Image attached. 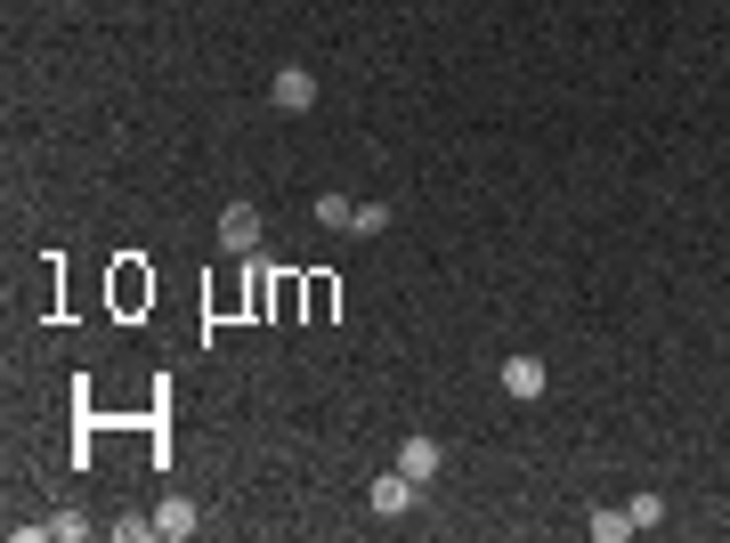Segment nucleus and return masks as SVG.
<instances>
[{"label":"nucleus","instance_id":"f257e3e1","mask_svg":"<svg viewBox=\"0 0 730 543\" xmlns=\"http://www.w3.org/2000/svg\"><path fill=\"white\" fill-rule=\"evenodd\" d=\"M260 203H227V212H220V252H244V260H252L260 252Z\"/></svg>","mask_w":730,"mask_h":543},{"label":"nucleus","instance_id":"f03ea898","mask_svg":"<svg viewBox=\"0 0 730 543\" xmlns=\"http://www.w3.org/2000/svg\"><path fill=\"white\" fill-rule=\"evenodd\" d=\"M268 98H277V114H308V106H317V73H308V66H277Z\"/></svg>","mask_w":730,"mask_h":543},{"label":"nucleus","instance_id":"7ed1b4c3","mask_svg":"<svg viewBox=\"0 0 730 543\" xmlns=\"http://www.w3.org/2000/svg\"><path fill=\"white\" fill-rule=\"evenodd\" d=\"M382 519H406L414 504H423V478H406V471H390V478H373V495H366Z\"/></svg>","mask_w":730,"mask_h":543},{"label":"nucleus","instance_id":"20e7f679","mask_svg":"<svg viewBox=\"0 0 730 543\" xmlns=\"http://www.w3.org/2000/svg\"><path fill=\"white\" fill-rule=\"evenodd\" d=\"M504 398H544V358H504Z\"/></svg>","mask_w":730,"mask_h":543},{"label":"nucleus","instance_id":"39448f33","mask_svg":"<svg viewBox=\"0 0 730 543\" xmlns=\"http://www.w3.org/2000/svg\"><path fill=\"white\" fill-rule=\"evenodd\" d=\"M146 301H155V276H146L138 260H122V268H114V308L131 317V308H146Z\"/></svg>","mask_w":730,"mask_h":543},{"label":"nucleus","instance_id":"423d86ee","mask_svg":"<svg viewBox=\"0 0 730 543\" xmlns=\"http://www.w3.org/2000/svg\"><path fill=\"white\" fill-rule=\"evenodd\" d=\"M244 317H277V276H268V260L244 268Z\"/></svg>","mask_w":730,"mask_h":543},{"label":"nucleus","instance_id":"0eeeda50","mask_svg":"<svg viewBox=\"0 0 730 543\" xmlns=\"http://www.w3.org/2000/svg\"><path fill=\"white\" fill-rule=\"evenodd\" d=\"M438 463H447V454H438V438H406V446H398V471H406V478H423V487L438 478Z\"/></svg>","mask_w":730,"mask_h":543},{"label":"nucleus","instance_id":"6e6552de","mask_svg":"<svg viewBox=\"0 0 730 543\" xmlns=\"http://www.w3.org/2000/svg\"><path fill=\"white\" fill-rule=\"evenodd\" d=\"M584 535H593V543H625V535H633V519H625V511H593V519H584Z\"/></svg>","mask_w":730,"mask_h":543},{"label":"nucleus","instance_id":"1a4fd4ad","mask_svg":"<svg viewBox=\"0 0 730 543\" xmlns=\"http://www.w3.org/2000/svg\"><path fill=\"white\" fill-rule=\"evenodd\" d=\"M155 535H171V543L195 535V504H162V511H155Z\"/></svg>","mask_w":730,"mask_h":543},{"label":"nucleus","instance_id":"9d476101","mask_svg":"<svg viewBox=\"0 0 730 543\" xmlns=\"http://www.w3.org/2000/svg\"><path fill=\"white\" fill-rule=\"evenodd\" d=\"M301 301H308V317L325 325V317H333V301H341V292H333V276H308V284H301Z\"/></svg>","mask_w":730,"mask_h":543},{"label":"nucleus","instance_id":"9b49d317","mask_svg":"<svg viewBox=\"0 0 730 543\" xmlns=\"http://www.w3.org/2000/svg\"><path fill=\"white\" fill-rule=\"evenodd\" d=\"M349 236H390V203H358V219H349Z\"/></svg>","mask_w":730,"mask_h":543},{"label":"nucleus","instance_id":"f8f14e48","mask_svg":"<svg viewBox=\"0 0 730 543\" xmlns=\"http://www.w3.org/2000/svg\"><path fill=\"white\" fill-rule=\"evenodd\" d=\"M349 219H358V203H349V195H317V227H349Z\"/></svg>","mask_w":730,"mask_h":543},{"label":"nucleus","instance_id":"ddd939ff","mask_svg":"<svg viewBox=\"0 0 730 543\" xmlns=\"http://www.w3.org/2000/svg\"><path fill=\"white\" fill-rule=\"evenodd\" d=\"M625 519H633V535H641V528H658V519H665V504H658V495H633V504H625Z\"/></svg>","mask_w":730,"mask_h":543},{"label":"nucleus","instance_id":"4468645a","mask_svg":"<svg viewBox=\"0 0 730 543\" xmlns=\"http://www.w3.org/2000/svg\"><path fill=\"white\" fill-rule=\"evenodd\" d=\"M41 535H49V543H81V519L57 511V519H41Z\"/></svg>","mask_w":730,"mask_h":543}]
</instances>
